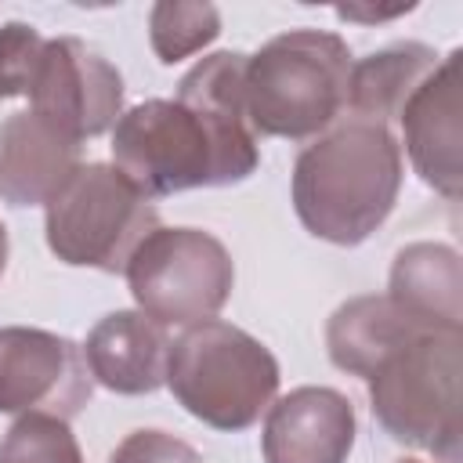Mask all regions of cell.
I'll return each mask as SVG.
<instances>
[{
  "label": "cell",
  "instance_id": "9",
  "mask_svg": "<svg viewBox=\"0 0 463 463\" xmlns=\"http://www.w3.org/2000/svg\"><path fill=\"white\" fill-rule=\"evenodd\" d=\"M90 391L94 380L80 344L29 326L0 329V412L72 420L90 402Z\"/></svg>",
  "mask_w": 463,
  "mask_h": 463
},
{
  "label": "cell",
  "instance_id": "19",
  "mask_svg": "<svg viewBox=\"0 0 463 463\" xmlns=\"http://www.w3.org/2000/svg\"><path fill=\"white\" fill-rule=\"evenodd\" d=\"M43 43L47 40L29 22H4L0 25V101L22 98L33 90Z\"/></svg>",
  "mask_w": 463,
  "mask_h": 463
},
{
  "label": "cell",
  "instance_id": "14",
  "mask_svg": "<svg viewBox=\"0 0 463 463\" xmlns=\"http://www.w3.org/2000/svg\"><path fill=\"white\" fill-rule=\"evenodd\" d=\"M423 326H438V322H423L409 315L387 293L351 297L326 322V351L340 373L365 380L391 347H398L405 336H412Z\"/></svg>",
  "mask_w": 463,
  "mask_h": 463
},
{
  "label": "cell",
  "instance_id": "1",
  "mask_svg": "<svg viewBox=\"0 0 463 463\" xmlns=\"http://www.w3.org/2000/svg\"><path fill=\"white\" fill-rule=\"evenodd\" d=\"M242 76V51L199 58L181 76L177 98H148L116 119L112 166L148 199L246 181L260 152L246 123Z\"/></svg>",
  "mask_w": 463,
  "mask_h": 463
},
{
  "label": "cell",
  "instance_id": "2",
  "mask_svg": "<svg viewBox=\"0 0 463 463\" xmlns=\"http://www.w3.org/2000/svg\"><path fill=\"white\" fill-rule=\"evenodd\" d=\"M402 174V145L391 127L347 116L311 137L293 163L297 221L322 242L358 246L391 217Z\"/></svg>",
  "mask_w": 463,
  "mask_h": 463
},
{
  "label": "cell",
  "instance_id": "15",
  "mask_svg": "<svg viewBox=\"0 0 463 463\" xmlns=\"http://www.w3.org/2000/svg\"><path fill=\"white\" fill-rule=\"evenodd\" d=\"M441 58L434 47L420 40H398L380 51H373L362 61H351V80H347V112L351 119H369L391 127L405 98L434 72Z\"/></svg>",
  "mask_w": 463,
  "mask_h": 463
},
{
  "label": "cell",
  "instance_id": "8",
  "mask_svg": "<svg viewBox=\"0 0 463 463\" xmlns=\"http://www.w3.org/2000/svg\"><path fill=\"white\" fill-rule=\"evenodd\" d=\"M29 109L83 145L112 130L123 116V76L80 36L47 40L29 90Z\"/></svg>",
  "mask_w": 463,
  "mask_h": 463
},
{
  "label": "cell",
  "instance_id": "21",
  "mask_svg": "<svg viewBox=\"0 0 463 463\" xmlns=\"http://www.w3.org/2000/svg\"><path fill=\"white\" fill-rule=\"evenodd\" d=\"M416 4H405V7H387V11H369V7H336V18H347V22H383V18H398L405 11H412Z\"/></svg>",
  "mask_w": 463,
  "mask_h": 463
},
{
  "label": "cell",
  "instance_id": "18",
  "mask_svg": "<svg viewBox=\"0 0 463 463\" xmlns=\"http://www.w3.org/2000/svg\"><path fill=\"white\" fill-rule=\"evenodd\" d=\"M0 463H83V452L69 420L25 412L7 427L0 441Z\"/></svg>",
  "mask_w": 463,
  "mask_h": 463
},
{
  "label": "cell",
  "instance_id": "23",
  "mask_svg": "<svg viewBox=\"0 0 463 463\" xmlns=\"http://www.w3.org/2000/svg\"><path fill=\"white\" fill-rule=\"evenodd\" d=\"M398 463H420V459H398Z\"/></svg>",
  "mask_w": 463,
  "mask_h": 463
},
{
  "label": "cell",
  "instance_id": "5",
  "mask_svg": "<svg viewBox=\"0 0 463 463\" xmlns=\"http://www.w3.org/2000/svg\"><path fill=\"white\" fill-rule=\"evenodd\" d=\"M275 354L246 329L206 318L170 340L166 387L199 423L235 434L253 427L279 391Z\"/></svg>",
  "mask_w": 463,
  "mask_h": 463
},
{
  "label": "cell",
  "instance_id": "3",
  "mask_svg": "<svg viewBox=\"0 0 463 463\" xmlns=\"http://www.w3.org/2000/svg\"><path fill=\"white\" fill-rule=\"evenodd\" d=\"M351 47L326 29H289L246 54V123L260 137L307 141L347 109Z\"/></svg>",
  "mask_w": 463,
  "mask_h": 463
},
{
  "label": "cell",
  "instance_id": "16",
  "mask_svg": "<svg viewBox=\"0 0 463 463\" xmlns=\"http://www.w3.org/2000/svg\"><path fill=\"white\" fill-rule=\"evenodd\" d=\"M387 297L409 315L438 326H459L463 271L459 253L445 242H409L391 264Z\"/></svg>",
  "mask_w": 463,
  "mask_h": 463
},
{
  "label": "cell",
  "instance_id": "10",
  "mask_svg": "<svg viewBox=\"0 0 463 463\" xmlns=\"http://www.w3.org/2000/svg\"><path fill=\"white\" fill-rule=\"evenodd\" d=\"M463 51H449L434 72L405 98L398 109L402 145L412 170L427 188L445 199H459L463 188V87H459Z\"/></svg>",
  "mask_w": 463,
  "mask_h": 463
},
{
  "label": "cell",
  "instance_id": "17",
  "mask_svg": "<svg viewBox=\"0 0 463 463\" xmlns=\"http://www.w3.org/2000/svg\"><path fill=\"white\" fill-rule=\"evenodd\" d=\"M221 36V11L213 4L163 0L148 11V43L163 65H177Z\"/></svg>",
  "mask_w": 463,
  "mask_h": 463
},
{
  "label": "cell",
  "instance_id": "12",
  "mask_svg": "<svg viewBox=\"0 0 463 463\" xmlns=\"http://www.w3.org/2000/svg\"><path fill=\"white\" fill-rule=\"evenodd\" d=\"M80 163V141L43 123L33 109L0 123V203L14 210L47 206Z\"/></svg>",
  "mask_w": 463,
  "mask_h": 463
},
{
  "label": "cell",
  "instance_id": "7",
  "mask_svg": "<svg viewBox=\"0 0 463 463\" xmlns=\"http://www.w3.org/2000/svg\"><path fill=\"white\" fill-rule=\"evenodd\" d=\"M127 286L141 315L159 326H195L213 318L235 286L224 242L203 228H156L130 253Z\"/></svg>",
  "mask_w": 463,
  "mask_h": 463
},
{
  "label": "cell",
  "instance_id": "6",
  "mask_svg": "<svg viewBox=\"0 0 463 463\" xmlns=\"http://www.w3.org/2000/svg\"><path fill=\"white\" fill-rule=\"evenodd\" d=\"M159 228V210L112 163H80L43 206L51 253L69 268L123 275L130 253Z\"/></svg>",
  "mask_w": 463,
  "mask_h": 463
},
{
  "label": "cell",
  "instance_id": "4",
  "mask_svg": "<svg viewBox=\"0 0 463 463\" xmlns=\"http://www.w3.org/2000/svg\"><path fill=\"white\" fill-rule=\"evenodd\" d=\"M459 326H423L365 376L376 423L402 445L459 459Z\"/></svg>",
  "mask_w": 463,
  "mask_h": 463
},
{
  "label": "cell",
  "instance_id": "22",
  "mask_svg": "<svg viewBox=\"0 0 463 463\" xmlns=\"http://www.w3.org/2000/svg\"><path fill=\"white\" fill-rule=\"evenodd\" d=\"M7 253H11V242H7V228H4V221H0V275H4V268H7Z\"/></svg>",
  "mask_w": 463,
  "mask_h": 463
},
{
  "label": "cell",
  "instance_id": "20",
  "mask_svg": "<svg viewBox=\"0 0 463 463\" xmlns=\"http://www.w3.org/2000/svg\"><path fill=\"white\" fill-rule=\"evenodd\" d=\"M109 463H203V456L188 441H181V438H174L166 430H152L148 427V430L127 434L112 449Z\"/></svg>",
  "mask_w": 463,
  "mask_h": 463
},
{
  "label": "cell",
  "instance_id": "11",
  "mask_svg": "<svg viewBox=\"0 0 463 463\" xmlns=\"http://www.w3.org/2000/svg\"><path fill=\"white\" fill-rule=\"evenodd\" d=\"M354 405L333 387H297L268 405L264 463H347L354 449Z\"/></svg>",
  "mask_w": 463,
  "mask_h": 463
},
{
  "label": "cell",
  "instance_id": "13",
  "mask_svg": "<svg viewBox=\"0 0 463 463\" xmlns=\"http://www.w3.org/2000/svg\"><path fill=\"white\" fill-rule=\"evenodd\" d=\"M170 336L166 326L141 311H112L105 315L83 344V362L90 380L112 394H152L166 383Z\"/></svg>",
  "mask_w": 463,
  "mask_h": 463
}]
</instances>
